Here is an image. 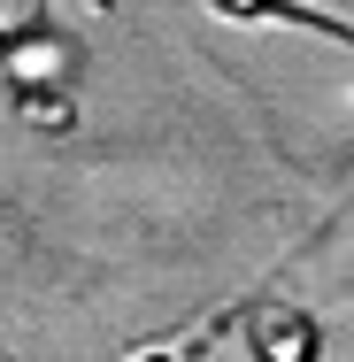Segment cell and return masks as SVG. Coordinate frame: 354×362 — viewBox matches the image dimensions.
<instances>
[{
  "mask_svg": "<svg viewBox=\"0 0 354 362\" xmlns=\"http://www.w3.org/2000/svg\"><path fill=\"white\" fill-rule=\"evenodd\" d=\"M231 324L247 332V362H324V324H316L300 300L262 293V300L231 308Z\"/></svg>",
  "mask_w": 354,
  "mask_h": 362,
  "instance_id": "1",
  "label": "cell"
},
{
  "mask_svg": "<svg viewBox=\"0 0 354 362\" xmlns=\"http://www.w3.org/2000/svg\"><path fill=\"white\" fill-rule=\"evenodd\" d=\"M216 324H223V316H216ZM216 324H193V332H177V339H162V347H139L131 362H201L208 339H216Z\"/></svg>",
  "mask_w": 354,
  "mask_h": 362,
  "instance_id": "2",
  "label": "cell"
},
{
  "mask_svg": "<svg viewBox=\"0 0 354 362\" xmlns=\"http://www.w3.org/2000/svg\"><path fill=\"white\" fill-rule=\"evenodd\" d=\"M0 362H16V355H0Z\"/></svg>",
  "mask_w": 354,
  "mask_h": 362,
  "instance_id": "3",
  "label": "cell"
}]
</instances>
